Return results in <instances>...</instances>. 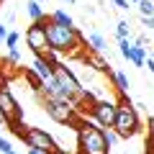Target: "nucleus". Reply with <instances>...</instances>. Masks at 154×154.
<instances>
[{"instance_id": "1", "label": "nucleus", "mask_w": 154, "mask_h": 154, "mask_svg": "<svg viewBox=\"0 0 154 154\" xmlns=\"http://www.w3.org/2000/svg\"><path fill=\"white\" fill-rule=\"evenodd\" d=\"M44 31H46V41H49V49L54 54H67V57H82L85 49V36H80L77 28H64L51 23L49 18H44Z\"/></svg>"}, {"instance_id": "2", "label": "nucleus", "mask_w": 154, "mask_h": 154, "mask_svg": "<svg viewBox=\"0 0 154 154\" xmlns=\"http://www.w3.org/2000/svg\"><path fill=\"white\" fill-rule=\"evenodd\" d=\"M108 152L110 149L103 139V128L82 118L77 123V154H108Z\"/></svg>"}, {"instance_id": "3", "label": "nucleus", "mask_w": 154, "mask_h": 154, "mask_svg": "<svg viewBox=\"0 0 154 154\" xmlns=\"http://www.w3.org/2000/svg\"><path fill=\"white\" fill-rule=\"evenodd\" d=\"M113 131L118 134V139H131L139 134V116L134 110V103L128 100V95H123L118 100V110H116Z\"/></svg>"}, {"instance_id": "4", "label": "nucleus", "mask_w": 154, "mask_h": 154, "mask_svg": "<svg viewBox=\"0 0 154 154\" xmlns=\"http://www.w3.org/2000/svg\"><path fill=\"white\" fill-rule=\"evenodd\" d=\"M41 105H44L46 116L51 121L62 123V126H69V128H77V123L82 121L80 113L75 110V105L69 100H62V98H41Z\"/></svg>"}, {"instance_id": "5", "label": "nucleus", "mask_w": 154, "mask_h": 154, "mask_svg": "<svg viewBox=\"0 0 154 154\" xmlns=\"http://www.w3.org/2000/svg\"><path fill=\"white\" fill-rule=\"evenodd\" d=\"M54 80H57V85H59V95L57 98H62V100H69L72 105H75V100H77V95L82 93V82L77 80V75L72 72V67H67V64H62V62H57L54 64Z\"/></svg>"}, {"instance_id": "6", "label": "nucleus", "mask_w": 154, "mask_h": 154, "mask_svg": "<svg viewBox=\"0 0 154 154\" xmlns=\"http://www.w3.org/2000/svg\"><path fill=\"white\" fill-rule=\"evenodd\" d=\"M26 44L38 59H46L49 64H57V54L49 49V41H46V31H44V21L31 23L26 31Z\"/></svg>"}, {"instance_id": "7", "label": "nucleus", "mask_w": 154, "mask_h": 154, "mask_svg": "<svg viewBox=\"0 0 154 154\" xmlns=\"http://www.w3.org/2000/svg\"><path fill=\"white\" fill-rule=\"evenodd\" d=\"M21 139H23L31 149H41V152H46V154H57V152H59V144H57L54 136L46 134L44 128H36V126L28 128V126H26V131H23Z\"/></svg>"}, {"instance_id": "8", "label": "nucleus", "mask_w": 154, "mask_h": 154, "mask_svg": "<svg viewBox=\"0 0 154 154\" xmlns=\"http://www.w3.org/2000/svg\"><path fill=\"white\" fill-rule=\"evenodd\" d=\"M116 110H118V103H113V100H95V105L90 108L93 123L100 128H113Z\"/></svg>"}, {"instance_id": "9", "label": "nucleus", "mask_w": 154, "mask_h": 154, "mask_svg": "<svg viewBox=\"0 0 154 154\" xmlns=\"http://www.w3.org/2000/svg\"><path fill=\"white\" fill-rule=\"evenodd\" d=\"M0 113L5 116V121L13 123V121H21V105L18 100L11 95V90H0Z\"/></svg>"}, {"instance_id": "10", "label": "nucleus", "mask_w": 154, "mask_h": 154, "mask_svg": "<svg viewBox=\"0 0 154 154\" xmlns=\"http://www.w3.org/2000/svg\"><path fill=\"white\" fill-rule=\"evenodd\" d=\"M80 59H82L93 72H100V75H110V69H113V67L108 64V59H105L103 54H95V51H85Z\"/></svg>"}, {"instance_id": "11", "label": "nucleus", "mask_w": 154, "mask_h": 154, "mask_svg": "<svg viewBox=\"0 0 154 154\" xmlns=\"http://www.w3.org/2000/svg\"><path fill=\"white\" fill-rule=\"evenodd\" d=\"M31 72L41 80V82H46V80H51V77H54V64H49L46 59H38V57H36V59H33Z\"/></svg>"}, {"instance_id": "12", "label": "nucleus", "mask_w": 154, "mask_h": 154, "mask_svg": "<svg viewBox=\"0 0 154 154\" xmlns=\"http://www.w3.org/2000/svg\"><path fill=\"white\" fill-rule=\"evenodd\" d=\"M110 82L116 85V90H118V95H128V88H131V82H128V77H126V72H121V69H110Z\"/></svg>"}, {"instance_id": "13", "label": "nucleus", "mask_w": 154, "mask_h": 154, "mask_svg": "<svg viewBox=\"0 0 154 154\" xmlns=\"http://www.w3.org/2000/svg\"><path fill=\"white\" fill-rule=\"evenodd\" d=\"M85 44H88L85 49L95 51V54H103V51H105V46H108V41H105V38L100 36L98 31H90V33H88V38H85Z\"/></svg>"}, {"instance_id": "14", "label": "nucleus", "mask_w": 154, "mask_h": 154, "mask_svg": "<svg viewBox=\"0 0 154 154\" xmlns=\"http://www.w3.org/2000/svg\"><path fill=\"white\" fill-rule=\"evenodd\" d=\"M49 21L57 23V26H64V28H77L75 21H72V16H69L67 11H54V13L49 16Z\"/></svg>"}, {"instance_id": "15", "label": "nucleus", "mask_w": 154, "mask_h": 154, "mask_svg": "<svg viewBox=\"0 0 154 154\" xmlns=\"http://www.w3.org/2000/svg\"><path fill=\"white\" fill-rule=\"evenodd\" d=\"M26 13H28V18H31L33 23H38V21H44V18H46L44 8L38 5L36 0H28V3H26Z\"/></svg>"}, {"instance_id": "16", "label": "nucleus", "mask_w": 154, "mask_h": 154, "mask_svg": "<svg viewBox=\"0 0 154 154\" xmlns=\"http://www.w3.org/2000/svg\"><path fill=\"white\" fill-rule=\"evenodd\" d=\"M128 62H131L134 67H144V62H146V49L144 46H131V54H128Z\"/></svg>"}, {"instance_id": "17", "label": "nucleus", "mask_w": 154, "mask_h": 154, "mask_svg": "<svg viewBox=\"0 0 154 154\" xmlns=\"http://www.w3.org/2000/svg\"><path fill=\"white\" fill-rule=\"evenodd\" d=\"M139 13L141 18H154V0H139Z\"/></svg>"}, {"instance_id": "18", "label": "nucleus", "mask_w": 154, "mask_h": 154, "mask_svg": "<svg viewBox=\"0 0 154 154\" xmlns=\"http://www.w3.org/2000/svg\"><path fill=\"white\" fill-rule=\"evenodd\" d=\"M116 33H118V38H131V26H128V21L116 23Z\"/></svg>"}, {"instance_id": "19", "label": "nucleus", "mask_w": 154, "mask_h": 154, "mask_svg": "<svg viewBox=\"0 0 154 154\" xmlns=\"http://www.w3.org/2000/svg\"><path fill=\"white\" fill-rule=\"evenodd\" d=\"M103 139H105V144H108V149H113L116 144L121 141V139H118V134H116L113 128H103Z\"/></svg>"}, {"instance_id": "20", "label": "nucleus", "mask_w": 154, "mask_h": 154, "mask_svg": "<svg viewBox=\"0 0 154 154\" xmlns=\"http://www.w3.org/2000/svg\"><path fill=\"white\" fill-rule=\"evenodd\" d=\"M131 41H128V38H118V54L123 57V59H128V54H131Z\"/></svg>"}, {"instance_id": "21", "label": "nucleus", "mask_w": 154, "mask_h": 154, "mask_svg": "<svg viewBox=\"0 0 154 154\" xmlns=\"http://www.w3.org/2000/svg\"><path fill=\"white\" fill-rule=\"evenodd\" d=\"M18 41H21V33L18 31H8V36H5V46L8 49H18Z\"/></svg>"}, {"instance_id": "22", "label": "nucleus", "mask_w": 154, "mask_h": 154, "mask_svg": "<svg viewBox=\"0 0 154 154\" xmlns=\"http://www.w3.org/2000/svg\"><path fill=\"white\" fill-rule=\"evenodd\" d=\"M146 128H149V134H146V149H154V116H149Z\"/></svg>"}, {"instance_id": "23", "label": "nucleus", "mask_w": 154, "mask_h": 154, "mask_svg": "<svg viewBox=\"0 0 154 154\" xmlns=\"http://www.w3.org/2000/svg\"><path fill=\"white\" fill-rule=\"evenodd\" d=\"M18 62H21V51H18V49H8V62H5V64H18Z\"/></svg>"}, {"instance_id": "24", "label": "nucleus", "mask_w": 154, "mask_h": 154, "mask_svg": "<svg viewBox=\"0 0 154 154\" xmlns=\"http://www.w3.org/2000/svg\"><path fill=\"white\" fill-rule=\"evenodd\" d=\"M0 154H16L13 146H11V141H8L5 136H0Z\"/></svg>"}, {"instance_id": "25", "label": "nucleus", "mask_w": 154, "mask_h": 154, "mask_svg": "<svg viewBox=\"0 0 154 154\" xmlns=\"http://www.w3.org/2000/svg\"><path fill=\"white\" fill-rule=\"evenodd\" d=\"M0 90H8V72L0 67Z\"/></svg>"}, {"instance_id": "26", "label": "nucleus", "mask_w": 154, "mask_h": 154, "mask_svg": "<svg viewBox=\"0 0 154 154\" xmlns=\"http://www.w3.org/2000/svg\"><path fill=\"white\" fill-rule=\"evenodd\" d=\"M110 3H113V5L118 8V11H128V5H131L128 0H110Z\"/></svg>"}, {"instance_id": "27", "label": "nucleus", "mask_w": 154, "mask_h": 154, "mask_svg": "<svg viewBox=\"0 0 154 154\" xmlns=\"http://www.w3.org/2000/svg\"><path fill=\"white\" fill-rule=\"evenodd\" d=\"M141 26L146 31H154V18H141Z\"/></svg>"}, {"instance_id": "28", "label": "nucleus", "mask_w": 154, "mask_h": 154, "mask_svg": "<svg viewBox=\"0 0 154 154\" xmlns=\"http://www.w3.org/2000/svg\"><path fill=\"white\" fill-rule=\"evenodd\" d=\"M5 36H8V28L5 23H0V44H5Z\"/></svg>"}, {"instance_id": "29", "label": "nucleus", "mask_w": 154, "mask_h": 154, "mask_svg": "<svg viewBox=\"0 0 154 154\" xmlns=\"http://www.w3.org/2000/svg\"><path fill=\"white\" fill-rule=\"evenodd\" d=\"M144 67H149V72H152V75H154V59H152V57H149V59L144 62Z\"/></svg>"}, {"instance_id": "30", "label": "nucleus", "mask_w": 154, "mask_h": 154, "mask_svg": "<svg viewBox=\"0 0 154 154\" xmlns=\"http://www.w3.org/2000/svg\"><path fill=\"white\" fill-rule=\"evenodd\" d=\"M28 154H46V152H41V149H31V146H28Z\"/></svg>"}, {"instance_id": "31", "label": "nucleus", "mask_w": 154, "mask_h": 154, "mask_svg": "<svg viewBox=\"0 0 154 154\" xmlns=\"http://www.w3.org/2000/svg\"><path fill=\"white\" fill-rule=\"evenodd\" d=\"M0 126H8V121H5V116L0 113Z\"/></svg>"}, {"instance_id": "32", "label": "nucleus", "mask_w": 154, "mask_h": 154, "mask_svg": "<svg viewBox=\"0 0 154 154\" xmlns=\"http://www.w3.org/2000/svg\"><path fill=\"white\" fill-rule=\"evenodd\" d=\"M36 3H38V5H41V3H46V0H36Z\"/></svg>"}, {"instance_id": "33", "label": "nucleus", "mask_w": 154, "mask_h": 154, "mask_svg": "<svg viewBox=\"0 0 154 154\" xmlns=\"http://www.w3.org/2000/svg\"><path fill=\"white\" fill-rule=\"evenodd\" d=\"M67 3H72V5H75V3H77V0H67Z\"/></svg>"}, {"instance_id": "34", "label": "nucleus", "mask_w": 154, "mask_h": 154, "mask_svg": "<svg viewBox=\"0 0 154 154\" xmlns=\"http://www.w3.org/2000/svg\"><path fill=\"white\" fill-rule=\"evenodd\" d=\"M128 3H139V0H128Z\"/></svg>"}, {"instance_id": "35", "label": "nucleus", "mask_w": 154, "mask_h": 154, "mask_svg": "<svg viewBox=\"0 0 154 154\" xmlns=\"http://www.w3.org/2000/svg\"><path fill=\"white\" fill-rule=\"evenodd\" d=\"M152 59H154V51H152Z\"/></svg>"}]
</instances>
